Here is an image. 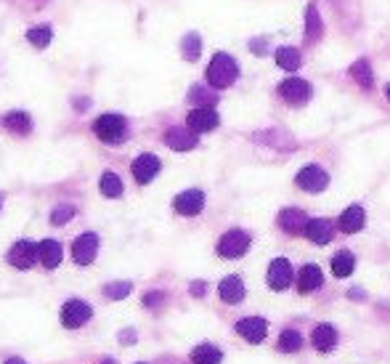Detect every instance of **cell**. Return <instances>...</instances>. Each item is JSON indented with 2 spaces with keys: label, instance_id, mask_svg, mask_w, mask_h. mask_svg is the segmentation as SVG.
Wrapping results in <instances>:
<instances>
[{
  "label": "cell",
  "instance_id": "1",
  "mask_svg": "<svg viewBox=\"0 0 390 364\" xmlns=\"http://www.w3.org/2000/svg\"><path fill=\"white\" fill-rule=\"evenodd\" d=\"M239 77V64L234 61V56L228 53H215L210 67H207V83L215 91H223L228 85H234V80Z\"/></svg>",
  "mask_w": 390,
  "mask_h": 364
},
{
  "label": "cell",
  "instance_id": "2",
  "mask_svg": "<svg viewBox=\"0 0 390 364\" xmlns=\"http://www.w3.org/2000/svg\"><path fill=\"white\" fill-rule=\"evenodd\" d=\"M93 134L104 144L117 146L128 138V120L122 115H101L93 120Z\"/></svg>",
  "mask_w": 390,
  "mask_h": 364
},
{
  "label": "cell",
  "instance_id": "3",
  "mask_svg": "<svg viewBox=\"0 0 390 364\" xmlns=\"http://www.w3.org/2000/svg\"><path fill=\"white\" fill-rule=\"evenodd\" d=\"M249 250V234L242 229L226 231L218 242V255L221 258H242Z\"/></svg>",
  "mask_w": 390,
  "mask_h": 364
},
{
  "label": "cell",
  "instance_id": "4",
  "mask_svg": "<svg viewBox=\"0 0 390 364\" xmlns=\"http://www.w3.org/2000/svg\"><path fill=\"white\" fill-rule=\"evenodd\" d=\"M311 85H308V80H303V77H287L282 85H279V96L290 104V107H303V104H308V98H311Z\"/></svg>",
  "mask_w": 390,
  "mask_h": 364
},
{
  "label": "cell",
  "instance_id": "5",
  "mask_svg": "<svg viewBox=\"0 0 390 364\" xmlns=\"http://www.w3.org/2000/svg\"><path fill=\"white\" fill-rule=\"evenodd\" d=\"M91 314H93V308L85 304V301L72 298V301H67L64 308H61V325L67 330H77V327H83V325H88Z\"/></svg>",
  "mask_w": 390,
  "mask_h": 364
},
{
  "label": "cell",
  "instance_id": "6",
  "mask_svg": "<svg viewBox=\"0 0 390 364\" xmlns=\"http://www.w3.org/2000/svg\"><path fill=\"white\" fill-rule=\"evenodd\" d=\"M295 183L303 189V192H311V195H319L330 186V176L327 170L319 168V165H306V168L297 173Z\"/></svg>",
  "mask_w": 390,
  "mask_h": 364
},
{
  "label": "cell",
  "instance_id": "7",
  "mask_svg": "<svg viewBox=\"0 0 390 364\" xmlns=\"http://www.w3.org/2000/svg\"><path fill=\"white\" fill-rule=\"evenodd\" d=\"M96 253H98V237H96L93 231H88V234H80L74 245H72V258H74V264H80V266H91L96 261Z\"/></svg>",
  "mask_w": 390,
  "mask_h": 364
},
{
  "label": "cell",
  "instance_id": "8",
  "mask_svg": "<svg viewBox=\"0 0 390 364\" xmlns=\"http://www.w3.org/2000/svg\"><path fill=\"white\" fill-rule=\"evenodd\" d=\"M35 261H40V258H37V245L35 242L19 240L16 245H11V250H8V264H11V266L27 271V268L35 266Z\"/></svg>",
  "mask_w": 390,
  "mask_h": 364
},
{
  "label": "cell",
  "instance_id": "9",
  "mask_svg": "<svg viewBox=\"0 0 390 364\" xmlns=\"http://www.w3.org/2000/svg\"><path fill=\"white\" fill-rule=\"evenodd\" d=\"M160 168H162V162H160L157 155H138V157L133 160V165H130L133 178H136L138 183L154 181V176L160 173Z\"/></svg>",
  "mask_w": 390,
  "mask_h": 364
},
{
  "label": "cell",
  "instance_id": "10",
  "mask_svg": "<svg viewBox=\"0 0 390 364\" xmlns=\"http://www.w3.org/2000/svg\"><path fill=\"white\" fill-rule=\"evenodd\" d=\"M186 122H189V128L194 134H207V131H215L221 120H218V112L213 107H197V110L189 112Z\"/></svg>",
  "mask_w": 390,
  "mask_h": 364
},
{
  "label": "cell",
  "instance_id": "11",
  "mask_svg": "<svg viewBox=\"0 0 390 364\" xmlns=\"http://www.w3.org/2000/svg\"><path fill=\"white\" fill-rule=\"evenodd\" d=\"M292 285V266H290V261L287 258H276L271 261V266H268V287L276 292L287 290Z\"/></svg>",
  "mask_w": 390,
  "mask_h": 364
},
{
  "label": "cell",
  "instance_id": "12",
  "mask_svg": "<svg viewBox=\"0 0 390 364\" xmlns=\"http://www.w3.org/2000/svg\"><path fill=\"white\" fill-rule=\"evenodd\" d=\"M173 207H176L178 216H200L202 207H204V195H202L200 189L181 192V195L173 200Z\"/></svg>",
  "mask_w": 390,
  "mask_h": 364
},
{
  "label": "cell",
  "instance_id": "13",
  "mask_svg": "<svg viewBox=\"0 0 390 364\" xmlns=\"http://www.w3.org/2000/svg\"><path fill=\"white\" fill-rule=\"evenodd\" d=\"M237 332L249 343H260L266 340V332H268V322L260 319V316H247V319H239L237 322Z\"/></svg>",
  "mask_w": 390,
  "mask_h": 364
},
{
  "label": "cell",
  "instance_id": "14",
  "mask_svg": "<svg viewBox=\"0 0 390 364\" xmlns=\"http://www.w3.org/2000/svg\"><path fill=\"white\" fill-rule=\"evenodd\" d=\"M165 144L170 149H176V152H189L197 146V134L191 131V128H170L165 134Z\"/></svg>",
  "mask_w": 390,
  "mask_h": 364
},
{
  "label": "cell",
  "instance_id": "15",
  "mask_svg": "<svg viewBox=\"0 0 390 364\" xmlns=\"http://www.w3.org/2000/svg\"><path fill=\"white\" fill-rule=\"evenodd\" d=\"M279 226H282L287 234H306L308 226V216L297 207H287L279 213Z\"/></svg>",
  "mask_w": 390,
  "mask_h": 364
},
{
  "label": "cell",
  "instance_id": "16",
  "mask_svg": "<svg viewBox=\"0 0 390 364\" xmlns=\"http://www.w3.org/2000/svg\"><path fill=\"white\" fill-rule=\"evenodd\" d=\"M306 237L316 245H327V242H332V237H334V226H332V221H327V219H313V221H308Z\"/></svg>",
  "mask_w": 390,
  "mask_h": 364
},
{
  "label": "cell",
  "instance_id": "17",
  "mask_svg": "<svg viewBox=\"0 0 390 364\" xmlns=\"http://www.w3.org/2000/svg\"><path fill=\"white\" fill-rule=\"evenodd\" d=\"M364 223H367V213H364V207L361 205H351L343 210V216H340V229L345 234H356V231L364 229Z\"/></svg>",
  "mask_w": 390,
  "mask_h": 364
},
{
  "label": "cell",
  "instance_id": "18",
  "mask_svg": "<svg viewBox=\"0 0 390 364\" xmlns=\"http://www.w3.org/2000/svg\"><path fill=\"white\" fill-rule=\"evenodd\" d=\"M37 258H40V264L46 268H56L61 264V258H64V250H61V245L56 240H43L37 245Z\"/></svg>",
  "mask_w": 390,
  "mask_h": 364
},
{
  "label": "cell",
  "instance_id": "19",
  "mask_svg": "<svg viewBox=\"0 0 390 364\" xmlns=\"http://www.w3.org/2000/svg\"><path fill=\"white\" fill-rule=\"evenodd\" d=\"M321 282H324V274H321V268L316 264H308V266L300 268V277H297V290L308 295V292H313L316 287H321Z\"/></svg>",
  "mask_w": 390,
  "mask_h": 364
},
{
  "label": "cell",
  "instance_id": "20",
  "mask_svg": "<svg viewBox=\"0 0 390 364\" xmlns=\"http://www.w3.org/2000/svg\"><path fill=\"white\" fill-rule=\"evenodd\" d=\"M218 295H221L223 304H239L245 298V282L239 277H226L221 282V287H218Z\"/></svg>",
  "mask_w": 390,
  "mask_h": 364
},
{
  "label": "cell",
  "instance_id": "21",
  "mask_svg": "<svg viewBox=\"0 0 390 364\" xmlns=\"http://www.w3.org/2000/svg\"><path fill=\"white\" fill-rule=\"evenodd\" d=\"M311 343L316 346V351H332L334 346H337V330L332 327V325H319V327L313 330V335H311Z\"/></svg>",
  "mask_w": 390,
  "mask_h": 364
},
{
  "label": "cell",
  "instance_id": "22",
  "mask_svg": "<svg viewBox=\"0 0 390 364\" xmlns=\"http://www.w3.org/2000/svg\"><path fill=\"white\" fill-rule=\"evenodd\" d=\"M3 122H6V128L16 136H27L32 131V117H30L27 112H8Z\"/></svg>",
  "mask_w": 390,
  "mask_h": 364
},
{
  "label": "cell",
  "instance_id": "23",
  "mask_svg": "<svg viewBox=\"0 0 390 364\" xmlns=\"http://www.w3.org/2000/svg\"><path fill=\"white\" fill-rule=\"evenodd\" d=\"M353 268H356V258H353V253H348V250H343V253H337L332 258V274L340 277V280L351 277Z\"/></svg>",
  "mask_w": 390,
  "mask_h": 364
},
{
  "label": "cell",
  "instance_id": "24",
  "mask_svg": "<svg viewBox=\"0 0 390 364\" xmlns=\"http://www.w3.org/2000/svg\"><path fill=\"white\" fill-rule=\"evenodd\" d=\"M98 189H101V195L104 197H122V178H119L117 173H112V170H107V173H101V181H98Z\"/></svg>",
  "mask_w": 390,
  "mask_h": 364
},
{
  "label": "cell",
  "instance_id": "25",
  "mask_svg": "<svg viewBox=\"0 0 390 364\" xmlns=\"http://www.w3.org/2000/svg\"><path fill=\"white\" fill-rule=\"evenodd\" d=\"M221 359H223V353L210 343H202L191 351V362L194 364H221Z\"/></svg>",
  "mask_w": 390,
  "mask_h": 364
},
{
  "label": "cell",
  "instance_id": "26",
  "mask_svg": "<svg viewBox=\"0 0 390 364\" xmlns=\"http://www.w3.org/2000/svg\"><path fill=\"white\" fill-rule=\"evenodd\" d=\"M300 51L297 48H290V46H287V48H279L276 51V64H279V67H282V70H287V72H295L297 67H300Z\"/></svg>",
  "mask_w": 390,
  "mask_h": 364
},
{
  "label": "cell",
  "instance_id": "27",
  "mask_svg": "<svg viewBox=\"0 0 390 364\" xmlns=\"http://www.w3.org/2000/svg\"><path fill=\"white\" fill-rule=\"evenodd\" d=\"M300 349H303V335L297 330H282V335H279V351L295 353Z\"/></svg>",
  "mask_w": 390,
  "mask_h": 364
},
{
  "label": "cell",
  "instance_id": "28",
  "mask_svg": "<svg viewBox=\"0 0 390 364\" xmlns=\"http://www.w3.org/2000/svg\"><path fill=\"white\" fill-rule=\"evenodd\" d=\"M351 74H353L356 83L361 85V88H372V85H375V77H372V67H369L367 59L353 61V67H351Z\"/></svg>",
  "mask_w": 390,
  "mask_h": 364
},
{
  "label": "cell",
  "instance_id": "29",
  "mask_svg": "<svg viewBox=\"0 0 390 364\" xmlns=\"http://www.w3.org/2000/svg\"><path fill=\"white\" fill-rule=\"evenodd\" d=\"M321 19H319V11H316V6H308L306 8V35H308V40L313 43V40H319V35H321Z\"/></svg>",
  "mask_w": 390,
  "mask_h": 364
},
{
  "label": "cell",
  "instance_id": "30",
  "mask_svg": "<svg viewBox=\"0 0 390 364\" xmlns=\"http://www.w3.org/2000/svg\"><path fill=\"white\" fill-rule=\"evenodd\" d=\"M181 51H183V59L186 61H197L202 53V40L197 32H189V35L183 37V43H181Z\"/></svg>",
  "mask_w": 390,
  "mask_h": 364
},
{
  "label": "cell",
  "instance_id": "31",
  "mask_svg": "<svg viewBox=\"0 0 390 364\" xmlns=\"http://www.w3.org/2000/svg\"><path fill=\"white\" fill-rule=\"evenodd\" d=\"M51 37H53V30H51L48 25L32 27V30L27 32V40H30V46H35V48H46L48 43H51Z\"/></svg>",
  "mask_w": 390,
  "mask_h": 364
},
{
  "label": "cell",
  "instance_id": "32",
  "mask_svg": "<svg viewBox=\"0 0 390 364\" xmlns=\"http://www.w3.org/2000/svg\"><path fill=\"white\" fill-rule=\"evenodd\" d=\"M189 101H194V104H200V107H213L215 101H218V96H215L213 91L202 88V85H194V88L189 91Z\"/></svg>",
  "mask_w": 390,
  "mask_h": 364
},
{
  "label": "cell",
  "instance_id": "33",
  "mask_svg": "<svg viewBox=\"0 0 390 364\" xmlns=\"http://www.w3.org/2000/svg\"><path fill=\"white\" fill-rule=\"evenodd\" d=\"M130 290H133V285H130V282H112V285L104 287L107 298H112V301H122V298H128Z\"/></svg>",
  "mask_w": 390,
  "mask_h": 364
},
{
  "label": "cell",
  "instance_id": "34",
  "mask_svg": "<svg viewBox=\"0 0 390 364\" xmlns=\"http://www.w3.org/2000/svg\"><path fill=\"white\" fill-rule=\"evenodd\" d=\"M72 219H74V207L72 205H61L51 213V223H53V226H64V223Z\"/></svg>",
  "mask_w": 390,
  "mask_h": 364
},
{
  "label": "cell",
  "instance_id": "35",
  "mask_svg": "<svg viewBox=\"0 0 390 364\" xmlns=\"http://www.w3.org/2000/svg\"><path fill=\"white\" fill-rule=\"evenodd\" d=\"M165 304V292H149L146 298H143V306H149V308H154V306Z\"/></svg>",
  "mask_w": 390,
  "mask_h": 364
},
{
  "label": "cell",
  "instance_id": "36",
  "mask_svg": "<svg viewBox=\"0 0 390 364\" xmlns=\"http://www.w3.org/2000/svg\"><path fill=\"white\" fill-rule=\"evenodd\" d=\"M204 290H207V285H204V282H191V295H194V298H202Z\"/></svg>",
  "mask_w": 390,
  "mask_h": 364
},
{
  "label": "cell",
  "instance_id": "37",
  "mask_svg": "<svg viewBox=\"0 0 390 364\" xmlns=\"http://www.w3.org/2000/svg\"><path fill=\"white\" fill-rule=\"evenodd\" d=\"M249 51H255V53H266L268 46H266V40H252V43H249Z\"/></svg>",
  "mask_w": 390,
  "mask_h": 364
},
{
  "label": "cell",
  "instance_id": "38",
  "mask_svg": "<svg viewBox=\"0 0 390 364\" xmlns=\"http://www.w3.org/2000/svg\"><path fill=\"white\" fill-rule=\"evenodd\" d=\"M119 340H122V343H133L136 335H133V332H125V335H119Z\"/></svg>",
  "mask_w": 390,
  "mask_h": 364
},
{
  "label": "cell",
  "instance_id": "39",
  "mask_svg": "<svg viewBox=\"0 0 390 364\" xmlns=\"http://www.w3.org/2000/svg\"><path fill=\"white\" fill-rule=\"evenodd\" d=\"M6 364H27V362H24V359H19V356H13V359H8Z\"/></svg>",
  "mask_w": 390,
  "mask_h": 364
},
{
  "label": "cell",
  "instance_id": "40",
  "mask_svg": "<svg viewBox=\"0 0 390 364\" xmlns=\"http://www.w3.org/2000/svg\"><path fill=\"white\" fill-rule=\"evenodd\" d=\"M385 93H388V98H390V83H388V85H385Z\"/></svg>",
  "mask_w": 390,
  "mask_h": 364
},
{
  "label": "cell",
  "instance_id": "41",
  "mask_svg": "<svg viewBox=\"0 0 390 364\" xmlns=\"http://www.w3.org/2000/svg\"><path fill=\"white\" fill-rule=\"evenodd\" d=\"M101 364H115V362H112V359H104V362H101Z\"/></svg>",
  "mask_w": 390,
  "mask_h": 364
}]
</instances>
